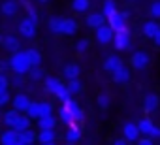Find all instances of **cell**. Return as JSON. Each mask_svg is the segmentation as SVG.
Wrapping results in <instances>:
<instances>
[{
	"instance_id": "603a6c76",
	"label": "cell",
	"mask_w": 160,
	"mask_h": 145,
	"mask_svg": "<svg viewBox=\"0 0 160 145\" xmlns=\"http://www.w3.org/2000/svg\"><path fill=\"white\" fill-rule=\"evenodd\" d=\"M60 87H62L60 79H57V78H47V79H45V91H47V92L57 94V91H58Z\"/></svg>"
},
{
	"instance_id": "9c48e42d",
	"label": "cell",
	"mask_w": 160,
	"mask_h": 145,
	"mask_svg": "<svg viewBox=\"0 0 160 145\" xmlns=\"http://www.w3.org/2000/svg\"><path fill=\"white\" fill-rule=\"evenodd\" d=\"M122 132H124V138H126L128 141H136V139H139V136H141V132H139V128H138L136 122H126L124 128H122Z\"/></svg>"
},
{
	"instance_id": "681fc988",
	"label": "cell",
	"mask_w": 160,
	"mask_h": 145,
	"mask_svg": "<svg viewBox=\"0 0 160 145\" xmlns=\"http://www.w3.org/2000/svg\"><path fill=\"white\" fill-rule=\"evenodd\" d=\"M13 145H25V143H23V141H15Z\"/></svg>"
},
{
	"instance_id": "52a82bcc",
	"label": "cell",
	"mask_w": 160,
	"mask_h": 145,
	"mask_svg": "<svg viewBox=\"0 0 160 145\" xmlns=\"http://www.w3.org/2000/svg\"><path fill=\"white\" fill-rule=\"evenodd\" d=\"M111 74H113V81L119 83V85H124V83L130 81V70H128L124 64H121L115 72H111Z\"/></svg>"
},
{
	"instance_id": "cb8c5ba5",
	"label": "cell",
	"mask_w": 160,
	"mask_h": 145,
	"mask_svg": "<svg viewBox=\"0 0 160 145\" xmlns=\"http://www.w3.org/2000/svg\"><path fill=\"white\" fill-rule=\"evenodd\" d=\"M158 28H160V27H158L154 21H147V23L143 25V34H145L147 38H154V34H156Z\"/></svg>"
},
{
	"instance_id": "484cf974",
	"label": "cell",
	"mask_w": 160,
	"mask_h": 145,
	"mask_svg": "<svg viewBox=\"0 0 160 145\" xmlns=\"http://www.w3.org/2000/svg\"><path fill=\"white\" fill-rule=\"evenodd\" d=\"M17 117H19V111H17V109H10V111L4 115V124H8L10 128H13V126H15Z\"/></svg>"
},
{
	"instance_id": "3957f363",
	"label": "cell",
	"mask_w": 160,
	"mask_h": 145,
	"mask_svg": "<svg viewBox=\"0 0 160 145\" xmlns=\"http://www.w3.org/2000/svg\"><path fill=\"white\" fill-rule=\"evenodd\" d=\"M62 108H64L66 111H70V113L73 115V119H75V121H83L85 113H83V109L79 108V104H77L73 98H68V100H64V102H62Z\"/></svg>"
},
{
	"instance_id": "836d02e7",
	"label": "cell",
	"mask_w": 160,
	"mask_h": 145,
	"mask_svg": "<svg viewBox=\"0 0 160 145\" xmlns=\"http://www.w3.org/2000/svg\"><path fill=\"white\" fill-rule=\"evenodd\" d=\"M109 102H111V100H109V94H108V92H100V94H98V106H100L102 109H108V108H109Z\"/></svg>"
},
{
	"instance_id": "9a60e30c",
	"label": "cell",
	"mask_w": 160,
	"mask_h": 145,
	"mask_svg": "<svg viewBox=\"0 0 160 145\" xmlns=\"http://www.w3.org/2000/svg\"><path fill=\"white\" fill-rule=\"evenodd\" d=\"M79 72H81V70H79V66L75 64V62H70V64H66L64 66V78L70 81V79H77L79 78Z\"/></svg>"
},
{
	"instance_id": "4316f807",
	"label": "cell",
	"mask_w": 160,
	"mask_h": 145,
	"mask_svg": "<svg viewBox=\"0 0 160 145\" xmlns=\"http://www.w3.org/2000/svg\"><path fill=\"white\" fill-rule=\"evenodd\" d=\"M138 128H139V132H141V134L149 136V134H151V130L154 128V124L151 122V119H141V121L138 122Z\"/></svg>"
},
{
	"instance_id": "2e32d148",
	"label": "cell",
	"mask_w": 160,
	"mask_h": 145,
	"mask_svg": "<svg viewBox=\"0 0 160 145\" xmlns=\"http://www.w3.org/2000/svg\"><path fill=\"white\" fill-rule=\"evenodd\" d=\"M25 55H27V60H28L30 68H32V66H40V64H42V55H40V51H38V49H27V51H25Z\"/></svg>"
},
{
	"instance_id": "b9f144b4",
	"label": "cell",
	"mask_w": 160,
	"mask_h": 145,
	"mask_svg": "<svg viewBox=\"0 0 160 145\" xmlns=\"http://www.w3.org/2000/svg\"><path fill=\"white\" fill-rule=\"evenodd\" d=\"M2 89H8V78L4 74H0V91Z\"/></svg>"
},
{
	"instance_id": "1f68e13d",
	"label": "cell",
	"mask_w": 160,
	"mask_h": 145,
	"mask_svg": "<svg viewBox=\"0 0 160 145\" xmlns=\"http://www.w3.org/2000/svg\"><path fill=\"white\" fill-rule=\"evenodd\" d=\"M58 115H60V119L68 124V126H73L75 124V119H73V115L70 113V111H66L64 108H60V111H58Z\"/></svg>"
},
{
	"instance_id": "4fadbf2b",
	"label": "cell",
	"mask_w": 160,
	"mask_h": 145,
	"mask_svg": "<svg viewBox=\"0 0 160 145\" xmlns=\"http://www.w3.org/2000/svg\"><path fill=\"white\" fill-rule=\"evenodd\" d=\"M15 141H19V132H15L13 128L6 130L2 136H0V143L2 145H13Z\"/></svg>"
},
{
	"instance_id": "7402d4cb",
	"label": "cell",
	"mask_w": 160,
	"mask_h": 145,
	"mask_svg": "<svg viewBox=\"0 0 160 145\" xmlns=\"http://www.w3.org/2000/svg\"><path fill=\"white\" fill-rule=\"evenodd\" d=\"M2 43H4V47L8 49V51H19V40L15 38V36H6V38H2Z\"/></svg>"
},
{
	"instance_id": "d590c367",
	"label": "cell",
	"mask_w": 160,
	"mask_h": 145,
	"mask_svg": "<svg viewBox=\"0 0 160 145\" xmlns=\"http://www.w3.org/2000/svg\"><path fill=\"white\" fill-rule=\"evenodd\" d=\"M51 113H53V106L49 102H42L40 104V117H47Z\"/></svg>"
},
{
	"instance_id": "8d00e7d4",
	"label": "cell",
	"mask_w": 160,
	"mask_h": 145,
	"mask_svg": "<svg viewBox=\"0 0 160 145\" xmlns=\"http://www.w3.org/2000/svg\"><path fill=\"white\" fill-rule=\"evenodd\" d=\"M55 96H57V98H58L60 102H64V100H68V98H70L72 94L68 92V89H66V85H62V87H60V89L57 91V94H55Z\"/></svg>"
},
{
	"instance_id": "4dcf8cb0",
	"label": "cell",
	"mask_w": 160,
	"mask_h": 145,
	"mask_svg": "<svg viewBox=\"0 0 160 145\" xmlns=\"http://www.w3.org/2000/svg\"><path fill=\"white\" fill-rule=\"evenodd\" d=\"M79 136H81V132H79V128L73 124V126H70V130L66 132V139L70 141V143H73V141H77L79 139Z\"/></svg>"
},
{
	"instance_id": "ee69618b",
	"label": "cell",
	"mask_w": 160,
	"mask_h": 145,
	"mask_svg": "<svg viewBox=\"0 0 160 145\" xmlns=\"http://www.w3.org/2000/svg\"><path fill=\"white\" fill-rule=\"evenodd\" d=\"M149 138H160V128H156V126H154V128L151 130V134H149Z\"/></svg>"
},
{
	"instance_id": "e0dca14e",
	"label": "cell",
	"mask_w": 160,
	"mask_h": 145,
	"mask_svg": "<svg viewBox=\"0 0 160 145\" xmlns=\"http://www.w3.org/2000/svg\"><path fill=\"white\" fill-rule=\"evenodd\" d=\"M121 64H122L121 58H119L117 55H111V57L106 58V62H104V70H106V72H115Z\"/></svg>"
},
{
	"instance_id": "30bf717a",
	"label": "cell",
	"mask_w": 160,
	"mask_h": 145,
	"mask_svg": "<svg viewBox=\"0 0 160 145\" xmlns=\"http://www.w3.org/2000/svg\"><path fill=\"white\" fill-rule=\"evenodd\" d=\"M75 30H77V23L73 19H60V34L72 36L75 34Z\"/></svg>"
},
{
	"instance_id": "6da1fadb",
	"label": "cell",
	"mask_w": 160,
	"mask_h": 145,
	"mask_svg": "<svg viewBox=\"0 0 160 145\" xmlns=\"http://www.w3.org/2000/svg\"><path fill=\"white\" fill-rule=\"evenodd\" d=\"M10 66H12V70L15 72V74H27V72L30 70V64L27 60L25 51H15L13 57L10 58Z\"/></svg>"
},
{
	"instance_id": "44dd1931",
	"label": "cell",
	"mask_w": 160,
	"mask_h": 145,
	"mask_svg": "<svg viewBox=\"0 0 160 145\" xmlns=\"http://www.w3.org/2000/svg\"><path fill=\"white\" fill-rule=\"evenodd\" d=\"M19 10V4L15 2V0H6V2L2 4V13L4 15H15Z\"/></svg>"
},
{
	"instance_id": "7a4b0ae2",
	"label": "cell",
	"mask_w": 160,
	"mask_h": 145,
	"mask_svg": "<svg viewBox=\"0 0 160 145\" xmlns=\"http://www.w3.org/2000/svg\"><path fill=\"white\" fill-rule=\"evenodd\" d=\"M113 40H115V47H117L119 51L128 49V47H130V30H128V27H122V28L115 30Z\"/></svg>"
},
{
	"instance_id": "f1b7e54d",
	"label": "cell",
	"mask_w": 160,
	"mask_h": 145,
	"mask_svg": "<svg viewBox=\"0 0 160 145\" xmlns=\"http://www.w3.org/2000/svg\"><path fill=\"white\" fill-rule=\"evenodd\" d=\"M91 6V0H72V8L75 12H87Z\"/></svg>"
},
{
	"instance_id": "74e56055",
	"label": "cell",
	"mask_w": 160,
	"mask_h": 145,
	"mask_svg": "<svg viewBox=\"0 0 160 145\" xmlns=\"http://www.w3.org/2000/svg\"><path fill=\"white\" fill-rule=\"evenodd\" d=\"M75 49H77V53H85L89 49V40L87 38H81V40L75 43Z\"/></svg>"
},
{
	"instance_id": "ac0fdd59",
	"label": "cell",
	"mask_w": 160,
	"mask_h": 145,
	"mask_svg": "<svg viewBox=\"0 0 160 145\" xmlns=\"http://www.w3.org/2000/svg\"><path fill=\"white\" fill-rule=\"evenodd\" d=\"M28 128H30V117L28 115H19L17 121H15L13 130L15 132H23V130H28Z\"/></svg>"
},
{
	"instance_id": "60d3db41",
	"label": "cell",
	"mask_w": 160,
	"mask_h": 145,
	"mask_svg": "<svg viewBox=\"0 0 160 145\" xmlns=\"http://www.w3.org/2000/svg\"><path fill=\"white\" fill-rule=\"evenodd\" d=\"M10 102V92H8V89H2L0 91V106H6Z\"/></svg>"
},
{
	"instance_id": "bcb514c9",
	"label": "cell",
	"mask_w": 160,
	"mask_h": 145,
	"mask_svg": "<svg viewBox=\"0 0 160 145\" xmlns=\"http://www.w3.org/2000/svg\"><path fill=\"white\" fill-rule=\"evenodd\" d=\"M13 85H15V87H21V85H23V79H21V78H15V79H13Z\"/></svg>"
},
{
	"instance_id": "8fae6325",
	"label": "cell",
	"mask_w": 160,
	"mask_h": 145,
	"mask_svg": "<svg viewBox=\"0 0 160 145\" xmlns=\"http://www.w3.org/2000/svg\"><path fill=\"white\" fill-rule=\"evenodd\" d=\"M12 104H13V109H17V111H27V108H28V104H30V100H28V96L27 94H15V98L12 100Z\"/></svg>"
},
{
	"instance_id": "d4e9b609",
	"label": "cell",
	"mask_w": 160,
	"mask_h": 145,
	"mask_svg": "<svg viewBox=\"0 0 160 145\" xmlns=\"http://www.w3.org/2000/svg\"><path fill=\"white\" fill-rule=\"evenodd\" d=\"M115 12H117V8H115V2H113V0H104V8H102L104 17H106V19H109Z\"/></svg>"
},
{
	"instance_id": "ab89813d",
	"label": "cell",
	"mask_w": 160,
	"mask_h": 145,
	"mask_svg": "<svg viewBox=\"0 0 160 145\" xmlns=\"http://www.w3.org/2000/svg\"><path fill=\"white\" fill-rule=\"evenodd\" d=\"M151 15L160 19V0H154V2L151 4Z\"/></svg>"
},
{
	"instance_id": "d6a6232c",
	"label": "cell",
	"mask_w": 160,
	"mask_h": 145,
	"mask_svg": "<svg viewBox=\"0 0 160 145\" xmlns=\"http://www.w3.org/2000/svg\"><path fill=\"white\" fill-rule=\"evenodd\" d=\"M66 89H68L70 94H77L79 91H81V83H79V79H70L68 85H66Z\"/></svg>"
},
{
	"instance_id": "7dc6e473",
	"label": "cell",
	"mask_w": 160,
	"mask_h": 145,
	"mask_svg": "<svg viewBox=\"0 0 160 145\" xmlns=\"http://www.w3.org/2000/svg\"><path fill=\"white\" fill-rule=\"evenodd\" d=\"M113 145H126V141H124V139H117Z\"/></svg>"
},
{
	"instance_id": "f546056e",
	"label": "cell",
	"mask_w": 160,
	"mask_h": 145,
	"mask_svg": "<svg viewBox=\"0 0 160 145\" xmlns=\"http://www.w3.org/2000/svg\"><path fill=\"white\" fill-rule=\"evenodd\" d=\"M27 115L30 119H40V104L38 102H30L27 108Z\"/></svg>"
},
{
	"instance_id": "5b68a950",
	"label": "cell",
	"mask_w": 160,
	"mask_h": 145,
	"mask_svg": "<svg viewBox=\"0 0 160 145\" xmlns=\"http://www.w3.org/2000/svg\"><path fill=\"white\" fill-rule=\"evenodd\" d=\"M36 27H38V25H34V23L27 17V19H23V21L19 23V32H21V36H23V38L32 40V38L36 36Z\"/></svg>"
},
{
	"instance_id": "ba28073f",
	"label": "cell",
	"mask_w": 160,
	"mask_h": 145,
	"mask_svg": "<svg viewBox=\"0 0 160 145\" xmlns=\"http://www.w3.org/2000/svg\"><path fill=\"white\" fill-rule=\"evenodd\" d=\"M126 19H128V13H119V12H115L108 21H109V27H111L113 30H119V28L126 27Z\"/></svg>"
},
{
	"instance_id": "7c38bea8",
	"label": "cell",
	"mask_w": 160,
	"mask_h": 145,
	"mask_svg": "<svg viewBox=\"0 0 160 145\" xmlns=\"http://www.w3.org/2000/svg\"><path fill=\"white\" fill-rule=\"evenodd\" d=\"M158 104H160V98H158V94H154V92H149L147 96H145V100H143V108H145V111H154L156 108H158Z\"/></svg>"
},
{
	"instance_id": "ffe728a7",
	"label": "cell",
	"mask_w": 160,
	"mask_h": 145,
	"mask_svg": "<svg viewBox=\"0 0 160 145\" xmlns=\"http://www.w3.org/2000/svg\"><path fill=\"white\" fill-rule=\"evenodd\" d=\"M36 132H32L30 128L28 130H23V132H19V141H23L25 145H32L34 141H36Z\"/></svg>"
},
{
	"instance_id": "5bb4252c",
	"label": "cell",
	"mask_w": 160,
	"mask_h": 145,
	"mask_svg": "<svg viewBox=\"0 0 160 145\" xmlns=\"http://www.w3.org/2000/svg\"><path fill=\"white\" fill-rule=\"evenodd\" d=\"M87 25H89L91 28H100L102 25H106L104 13H91V15L87 17Z\"/></svg>"
},
{
	"instance_id": "83f0119b",
	"label": "cell",
	"mask_w": 160,
	"mask_h": 145,
	"mask_svg": "<svg viewBox=\"0 0 160 145\" xmlns=\"http://www.w3.org/2000/svg\"><path fill=\"white\" fill-rule=\"evenodd\" d=\"M36 139L40 143H49V141H55V134H53V130H40Z\"/></svg>"
},
{
	"instance_id": "8992f818",
	"label": "cell",
	"mask_w": 160,
	"mask_h": 145,
	"mask_svg": "<svg viewBox=\"0 0 160 145\" xmlns=\"http://www.w3.org/2000/svg\"><path fill=\"white\" fill-rule=\"evenodd\" d=\"M113 34H115V30L108 25H102L100 28H96V40L102 43V45H106V43H109L111 40H113Z\"/></svg>"
},
{
	"instance_id": "f6af8a7d",
	"label": "cell",
	"mask_w": 160,
	"mask_h": 145,
	"mask_svg": "<svg viewBox=\"0 0 160 145\" xmlns=\"http://www.w3.org/2000/svg\"><path fill=\"white\" fill-rule=\"evenodd\" d=\"M152 40H154V43H156V45H160V28L156 30V34H154V38H152Z\"/></svg>"
},
{
	"instance_id": "c3c4849f",
	"label": "cell",
	"mask_w": 160,
	"mask_h": 145,
	"mask_svg": "<svg viewBox=\"0 0 160 145\" xmlns=\"http://www.w3.org/2000/svg\"><path fill=\"white\" fill-rule=\"evenodd\" d=\"M42 145H57L55 141H49V143H42Z\"/></svg>"
},
{
	"instance_id": "f35d334b",
	"label": "cell",
	"mask_w": 160,
	"mask_h": 145,
	"mask_svg": "<svg viewBox=\"0 0 160 145\" xmlns=\"http://www.w3.org/2000/svg\"><path fill=\"white\" fill-rule=\"evenodd\" d=\"M49 28H51V32H60V19L58 17H51L49 19Z\"/></svg>"
},
{
	"instance_id": "7bdbcfd3",
	"label": "cell",
	"mask_w": 160,
	"mask_h": 145,
	"mask_svg": "<svg viewBox=\"0 0 160 145\" xmlns=\"http://www.w3.org/2000/svg\"><path fill=\"white\" fill-rule=\"evenodd\" d=\"M138 145H152V139L151 138H139L138 139Z\"/></svg>"
},
{
	"instance_id": "277c9868",
	"label": "cell",
	"mask_w": 160,
	"mask_h": 145,
	"mask_svg": "<svg viewBox=\"0 0 160 145\" xmlns=\"http://www.w3.org/2000/svg\"><path fill=\"white\" fill-rule=\"evenodd\" d=\"M130 64L134 70H145L149 66V55L145 51H136L130 58Z\"/></svg>"
},
{
	"instance_id": "e575fe53",
	"label": "cell",
	"mask_w": 160,
	"mask_h": 145,
	"mask_svg": "<svg viewBox=\"0 0 160 145\" xmlns=\"http://www.w3.org/2000/svg\"><path fill=\"white\" fill-rule=\"evenodd\" d=\"M28 72H30V79H34V81H38V79L43 78V70H42L40 66H32Z\"/></svg>"
},
{
	"instance_id": "d6986e66",
	"label": "cell",
	"mask_w": 160,
	"mask_h": 145,
	"mask_svg": "<svg viewBox=\"0 0 160 145\" xmlns=\"http://www.w3.org/2000/svg\"><path fill=\"white\" fill-rule=\"evenodd\" d=\"M55 119H53V115H47V117H40L38 119V126H40V130H53L55 128Z\"/></svg>"
},
{
	"instance_id": "f907efd6",
	"label": "cell",
	"mask_w": 160,
	"mask_h": 145,
	"mask_svg": "<svg viewBox=\"0 0 160 145\" xmlns=\"http://www.w3.org/2000/svg\"><path fill=\"white\" fill-rule=\"evenodd\" d=\"M38 2H42V4H45V2H49V0H38Z\"/></svg>"
}]
</instances>
